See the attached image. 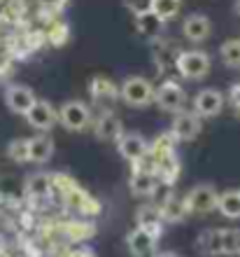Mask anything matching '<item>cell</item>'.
Returning a JSON list of instances; mask_svg holds the SVG:
<instances>
[{
    "label": "cell",
    "mask_w": 240,
    "mask_h": 257,
    "mask_svg": "<svg viewBox=\"0 0 240 257\" xmlns=\"http://www.w3.org/2000/svg\"><path fill=\"white\" fill-rule=\"evenodd\" d=\"M154 91H156V89L152 87V82L147 80V77L133 75V77H126V80H124V84H121V89H119V96L131 108H147V105L154 101Z\"/></svg>",
    "instance_id": "cell-1"
},
{
    "label": "cell",
    "mask_w": 240,
    "mask_h": 257,
    "mask_svg": "<svg viewBox=\"0 0 240 257\" xmlns=\"http://www.w3.org/2000/svg\"><path fill=\"white\" fill-rule=\"evenodd\" d=\"M180 75L184 80H203L210 73V56L200 49H189V52H180L177 61H175Z\"/></svg>",
    "instance_id": "cell-2"
},
{
    "label": "cell",
    "mask_w": 240,
    "mask_h": 257,
    "mask_svg": "<svg viewBox=\"0 0 240 257\" xmlns=\"http://www.w3.org/2000/svg\"><path fill=\"white\" fill-rule=\"evenodd\" d=\"M187 206L189 213H196V215H205L210 210H217V201H219V192L217 187L210 183H200L196 187L187 192Z\"/></svg>",
    "instance_id": "cell-3"
},
{
    "label": "cell",
    "mask_w": 240,
    "mask_h": 257,
    "mask_svg": "<svg viewBox=\"0 0 240 257\" xmlns=\"http://www.w3.org/2000/svg\"><path fill=\"white\" fill-rule=\"evenodd\" d=\"M59 122L68 131H84L89 126V122H91V110H89L87 103L82 101H68L59 110Z\"/></svg>",
    "instance_id": "cell-4"
},
{
    "label": "cell",
    "mask_w": 240,
    "mask_h": 257,
    "mask_svg": "<svg viewBox=\"0 0 240 257\" xmlns=\"http://www.w3.org/2000/svg\"><path fill=\"white\" fill-rule=\"evenodd\" d=\"M154 103H156L163 112H180V110L187 105V91H184L177 82H163V84L154 91Z\"/></svg>",
    "instance_id": "cell-5"
},
{
    "label": "cell",
    "mask_w": 240,
    "mask_h": 257,
    "mask_svg": "<svg viewBox=\"0 0 240 257\" xmlns=\"http://www.w3.org/2000/svg\"><path fill=\"white\" fill-rule=\"evenodd\" d=\"M200 128V115L198 112H175V119H173V126H170V134L175 136V141H182V143H191L198 138Z\"/></svg>",
    "instance_id": "cell-6"
},
{
    "label": "cell",
    "mask_w": 240,
    "mask_h": 257,
    "mask_svg": "<svg viewBox=\"0 0 240 257\" xmlns=\"http://www.w3.org/2000/svg\"><path fill=\"white\" fill-rule=\"evenodd\" d=\"M24 117H26L28 124L33 128H38V131H49V128H54L56 122H59V112L54 110V105L49 101H35L33 108L28 110Z\"/></svg>",
    "instance_id": "cell-7"
},
{
    "label": "cell",
    "mask_w": 240,
    "mask_h": 257,
    "mask_svg": "<svg viewBox=\"0 0 240 257\" xmlns=\"http://www.w3.org/2000/svg\"><path fill=\"white\" fill-rule=\"evenodd\" d=\"M224 94L217 89H203L193 98V112H198L200 117H217L224 110Z\"/></svg>",
    "instance_id": "cell-8"
},
{
    "label": "cell",
    "mask_w": 240,
    "mask_h": 257,
    "mask_svg": "<svg viewBox=\"0 0 240 257\" xmlns=\"http://www.w3.org/2000/svg\"><path fill=\"white\" fill-rule=\"evenodd\" d=\"M117 150H119V155L126 159V162L135 164L138 159L149 152V143L145 141V136L140 134H121L119 141H117Z\"/></svg>",
    "instance_id": "cell-9"
},
{
    "label": "cell",
    "mask_w": 240,
    "mask_h": 257,
    "mask_svg": "<svg viewBox=\"0 0 240 257\" xmlns=\"http://www.w3.org/2000/svg\"><path fill=\"white\" fill-rule=\"evenodd\" d=\"M38 101L33 94V89L24 87V84H12V87H7L5 91V103L7 108L17 112V115H26L28 110L33 108V103Z\"/></svg>",
    "instance_id": "cell-10"
},
{
    "label": "cell",
    "mask_w": 240,
    "mask_h": 257,
    "mask_svg": "<svg viewBox=\"0 0 240 257\" xmlns=\"http://www.w3.org/2000/svg\"><path fill=\"white\" fill-rule=\"evenodd\" d=\"M159 176L156 171H142V169H135L131 173V180H128V187L133 192V196H154V192L159 190Z\"/></svg>",
    "instance_id": "cell-11"
},
{
    "label": "cell",
    "mask_w": 240,
    "mask_h": 257,
    "mask_svg": "<svg viewBox=\"0 0 240 257\" xmlns=\"http://www.w3.org/2000/svg\"><path fill=\"white\" fill-rule=\"evenodd\" d=\"M126 248L133 257H147V255H152L154 248H156V236L145 231L142 227H135L133 231H128Z\"/></svg>",
    "instance_id": "cell-12"
},
{
    "label": "cell",
    "mask_w": 240,
    "mask_h": 257,
    "mask_svg": "<svg viewBox=\"0 0 240 257\" xmlns=\"http://www.w3.org/2000/svg\"><path fill=\"white\" fill-rule=\"evenodd\" d=\"M210 31H212V24H210V19H207L205 14H191V17H187L184 19V24H182V33H184V38H187L189 42H205L207 38H210Z\"/></svg>",
    "instance_id": "cell-13"
},
{
    "label": "cell",
    "mask_w": 240,
    "mask_h": 257,
    "mask_svg": "<svg viewBox=\"0 0 240 257\" xmlns=\"http://www.w3.org/2000/svg\"><path fill=\"white\" fill-rule=\"evenodd\" d=\"M163 222H166V220H163L161 208H156V206H152V203L140 206V208H138V213H135V224H138V227H142L145 231H149V234H154L156 238L161 236Z\"/></svg>",
    "instance_id": "cell-14"
},
{
    "label": "cell",
    "mask_w": 240,
    "mask_h": 257,
    "mask_svg": "<svg viewBox=\"0 0 240 257\" xmlns=\"http://www.w3.org/2000/svg\"><path fill=\"white\" fill-rule=\"evenodd\" d=\"M161 213H163V220L170 224L182 222L184 217L189 215V206H187V196L184 194H168L163 206H161Z\"/></svg>",
    "instance_id": "cell-15"
},
{
    "label": "cell",
    "mask_w": 240,
    "mask_h": 257,
    "mask_svg": "<svg viewBox=\"0 0 240 257\" xmlns=\"http://www.w3.org/2000/svg\"><path fill=\"white\" fill-rule=\"evenodd\" d=\"M28 148H31V162L35 164H47L54 157V138L47 134H38L28 138Z\"/></svg>",
    "instance_id": "cell-16"
},
{
    "label": "cell",
    "mask_w": 240,
    "mask_h": 257,
    "mask_svg": "<svg viewBox=\"0 0 240 257\" xmlns=\"http://www.w3.org/2000/svg\"><path fill=\"white\" fill-rule=\"evenodd\" d=\"M124 134V126H121V119L112 112H105V115L98 117L96 122V138L100 141H119V136Z\"/></svg>",
    "instance_id": "cell-17"
},
{
    "label": "cell",
    "mask_w": 240,
    "mask_h": 257,
    "mask_svg": "<svg viewBox=\"0 0 240 257\" xmlns=\"http://www.w3.org/2000/svg\"><path fill=\"white\" fill-rule=\"evenodd\" d=\"M24 190L33 199H47L54 192V178L49 173H33V176H28Z\"/></svg>",
    "instance_id": "cell-18"
},
{
    "label": "cell",
    "mask_w": 240,
    "mask_h": 257,
    "mask_svg": "<svg viewBox=\"0 0 240 257\" xmlns=\"http://www.w3.org/2000/svg\"><path fill=\"white\" fill-rule=\"evenodd\" d=\"M89 91H91V96H94L96 101H100V103H110V101H114V98L119 96L117 84H114L110 77H105V75L94 77L91 84H89Z\"/></svg>",
    "instance_id": "cell-19"
},
{
    "label": "cell",
    "mask_w": 240,
    "mask_h": 257,
    "mask_svg": "<svg viewBox=\"0 0 240 257\" xmlns=\"http://www.w3.org/2000/svg\"><path fill=\"white\" fill-rule=\"evenodd\" d=\"M217 210L228 220H240V190H224L219 192Z\"/></svg>",
    "instance_id": "cell-20"
},
{
    "label": "cell",
    "mask_w": 240,
    "mask_h": 257,
    "mask_svg": "<svg viewBox=\"0 0 240 257\" xmlns=\"http://www.w3.org/2000/svg\"><path fill=\"white\" fill-rule=\"evenodd\" d=\"M163 24H166V21L159 19L152 10H149V12H142V14H135V28H138V33L145 35V38H159L161 31H163Z\"/></svg>",
    "instance_id": "cell-21"
},
{
    "label": "cell",
    "mask_w": 240,
    "mask_h": 257,
    "mask_svg": "<svg viewBox=\"0 0 240 257\" xmlns=\"http://www.w3.org/2000/svg\"><path fill=\"white\" fill-rule=\"evenodd\" d=\"M196 245H198V250L203 255H224L221 250V229H205L200 231L198 238H196Z\"/></svg>",
    "instance_id": "cell-22"
},
{
    "label": "cell",
    "mask_w": 240,
    "mask_h": 257,
    "mask_svg": "<svg viewBox=\"0 0 240 257\" xmlns=\"http://www.w3.org/2000/svg\"><path fill=\"white\" fill-rule=\"evenodd\" d=\"M180 162H177V157L170 155L166 157V159H161V162H156V176H159L161 183L166 185H173L175 180H177V176H180Z\"/></svg>",
    "instance_id": "cell-23"
},
{
    "label": "cell",
    "mask_w": 240,
    "mask_h": 257,
    "mask_svg": "<svg viewBox=\"0 0 240 257\" xmlns=\"http://www.w3.org/2000/svg\"><path fill=\"white\" fill-rule=\"evenodd\" d=\"M182 10V0H152V12L163 21L175 19Z\"/></svg>",
    "instance_id": "cell-24"
},
{
    "label": "cell",
    "mask_w": 240,
    "mask_h": 257,
    "mask_svg": "<svg viewBox=\"0 0 240 257\" xmlns=\"http://www.w3.org/2000/svg\"><path fill=\"white\" fill-rule=\"evenodd\" d=\"M7 157L17 164H26L31 162V148H28V141L26 138H17L7 145Z\"/></svg>",
    "instance_id": "cell-25"
},
{
    "label": "cell",
    "mask_w": 240,
    "mask_h": 257,
    "mask_svg": "<svg viewBox=\"0 0 240 257\" xmlns=\"http://www.w3.org/2000/svg\"><path fill=\"white\" fill-rule=\"evenodd\" d=\"M219 56L228 68H240V40H226L219 47Z\"/></svg>",
    "instance_id": "cell-26"
},
{
    "label": "cell",
    "mask_w": 240,
    "mask_h": 257,
    "mask_svg": "<svg viewBox=\"0 0 240 257\" xmlns=\"http://www.w3.org/2000/svg\"><path fill=\"white\" fill-rule=\"evenodd\" d=\"M224 255H240V229H221Z\"/></svg>",
    "instance_id": "cell-27"
},
{
    "label": "cell",
    "mask_w": 240,
    "mask_h": 257,
    "mask_svg": "<svg viewBox=\"0 0 240 257\" xmlns=\"http://www.w3.org/2000/svg\"><path fill=\"white\" fill-rule=\"evenodd\" d=\"M68 35H70V31H68L66 24H56V26L49 31V40H52V45H56V47H61V45H66Z\"/></svg>",
    "instance_id": "cell-28"
},
{
    "label": "cell",
    "mask_w": 240,
    "mask_h": 257,
    "mask_svg": "<svg viewBox=\"0 0 240 257\" xmlns=\"http://www.w3.org/2000/svg\"><path fill=\"white\" fill-rule=\"evenodd\" d=\"M126 10H131L133 14H142L152 10V0H124Z\"/></svg>",
    "instance_id": "cell-29"
},
{
    "label": "cell",
    "mask_w": 240,
    "mask_h": 257,
    "mask_svg": "<svg viewBox=\"0 0 240 257\" xmlns=\"http://www.w3.org/2000/svg\"><path fill=\"white\" fill-rule=\"evenodd\" d=\"M228 101H231L233 108L240 110V84H233V87H231V91H228Z\"/></svg>",
    "instance_id": "cell-30"
},
{
    "label": "cell",
    "mask_w": 240,
    "mask_h": 257,
    "mask_svg": "<svg viewBox=\"0 0 240 257\" xmlns=\"http://www.w3.org/2000/svg\"><path fill=\"white\" fill-rule=\"evenodd\" d=\"M156 257H180V255H175V252H161V255H156Z\"/></svg>",
    "instance_id": "cell-31"
},
{
    "label": "cell",
    "mask_w": 240,
    "mask_h": 257,
    "mask_svg": "<svg viewBox=\"0 0 240 257\" xmlns=\"http://www.w3.org/2000/svg\"><path fill=\"white\" fill-rule=\"evenodd\" d=\"M235 14L240 17V0H235Z\"/></svg>",
    "instance_id": "cell-32"
}]
</instances>
